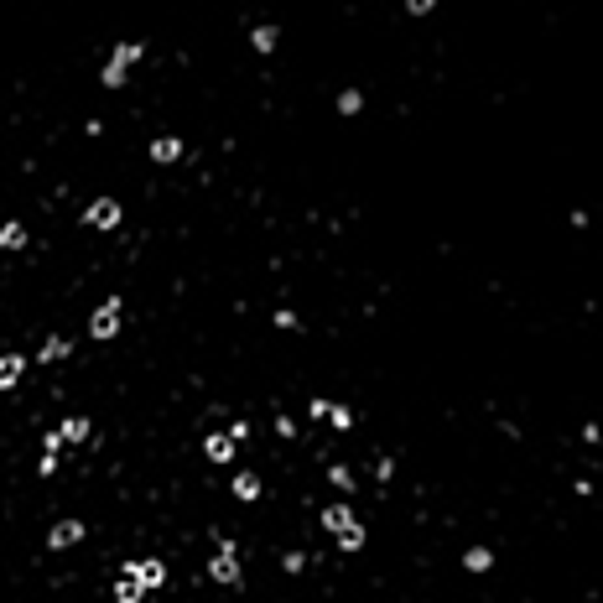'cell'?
Segmentation results:
<instances>
[{
  "mask_svg": "<svg viewBox=\"0 0 603 603\" xmlns=\"http://www.w3.org/2000/svg\"><path fill=\"white\" fill-rule=\"evenodd\" d=\"M328 421H333V426H354V411H348V406H333V400H328Z\"/></svg>",
  "mask_w": 603,
  "mask_h": 603,
  "instance_id": "obj_19",
  "label": "cell"
},
{
  "mask_svg": "<svg viewBox=\"0 0 603 603\" xmlns=\"http://www.w3.org/2000/svg\"><path fill=\"white\" fill-rule=\"evenodd\" d=\"M115 598H120V603H141V588H136V583H130V578H125V583H120V588H115Z\"/></svg>",
  "mask_w": 603,
  "mask_h": 603,
  "instance_id": "obj_20",
  "label": "cell"
},
{
  "mask_svg": "<svg viewBox=\"0 0 603 603\" xmlns=\"http://www.w3.org/2000/svg\"><path fill=\"white\" fill-rule=\"evenodd\" d=\"M328 484L348 494V489H354V474H348V468H343V463H333V468H328Z\"/></svg>",
  "mask_w": 603,
  "mask_h": 603,
  "instance_id": "obj_15",
  "label": "cell"
},
{
  "mask_svg": "<svg viewBox=\"0 0 603 603\" xmlns=\"http://www.w3.org/2000/svg\"><path fill=\"white\" fill-rule=\"evenodd\" d=\"M68 354H73V343H68V338H47L37 359H42V364H52V359H68Z\"/></svg>",
  "mask_w": 603,
  "mask_h": 603,
  "instance_id": "obj_13",
  "label": "cell"
},
{
  "mask_svg": "<svg viewBox=\"0 0 603 603\" xmlns=\"http://www.w3.org/2000/svg\"><path fill=\"white\" fill-rule=\"evenodd\" d=\"M234 500H245V504L260 500V478H255V474H239V478H234Z\"/></svg>",
  "mask_w": 603,
  "mask_h": 603,
  "instance_id": "obj_12",
  "label": "cell"
},
{
  "mask_svg": "<svg viewBox=\"0 0 603 603\" xmlns=\"http://www.w3.org/2000/svg\"><path fill=\"white\" fill-rule=\"evenodd\" d=\"M276 328L291 333V328H302V323H297V312H291V307H281V312H276Z\"/></svg>",
  "mask_w": 603,
  "mask_h": 603,
  "instance_id": "obj_21",
  "label": "cell"
},
{
  "mask_svg": "<svg viewBox=\"0 0 603 603\" xmlns=\"http://www.w3.org/2000/svg\"><path fill=\"white\" fill-rule=\"evenodd\" d=\"M333 110H338L343 120L364 115V94H359V89H338V99H333Z\"/></svg>",
  "mask_w": 603,
  "mask_h": 603,
  "instance_id": "obj_8",
  "label": "cell"
},
{
  "mask_svg": "<svg viewBox=\"0 0 603 603\" xmlns=\"http://www.w3.org/2000/svg\"><path fill=\"white\" fill-rule=\"evenodd\" d=\"M182 156H187L182 136H156V141H151V162H156V167H177Z\"/></svg>",
  "mask_w": 603,
  "mask_h": 603,
  "instance_id": "obj_4",
  "label": "cell"
},
{
  "mask_svg": "<svg viewBox=\"0 0 603 603\" xmlns=\"http://www.w3.org/2000/svg\"><path fill=\"white\" fill-rule=\"evenodd\" d=\"M250 47H255L260 58H265V52H276V47H281V26H276V21H260V26H250Z\"/></svg>",
  "mask_w": 603,
  "mask_h": 603,
  "instance_id": "obj_5",
  "label": "cell"
},
{
  "mask_svg": "<svg viewBox=\"0 0 603 603\" xmlns=\"http://www.w3.org/2000/svg\"><path fill=\"white\" fill-rule=\"evenodd\" d=\"M120 307H125V302H120V297H110V302H104L99 307V312H94L89 317V338H115V333H120Z\"/></svg>",
  "mask_w": 603,
  "mask_h": 603,
  "instance_id": "obj_2",
  "label": "cell"
},
{
  "mask_svg": "<svg viewBox=\"0 0 603 603\" xmlns=\"http://www.w3.org/2000/svg\"><path fill=\"white\" fill-rule=\"evenodd\" d=\"M391 474H395V463H391V458L374 463V478H380V484H391Z\"/></svg>",
  "mask_w": 603,
  "mask_h": 603,
  "instance_id": "obj_22",
  "label": "cell"
},
{
  "mask_svg": "<svg viewBox=\"0 0 603 603\" xmlns=\"http://www.w3.org/2000/svg\"><path fill=\"white\" fill-rule=\"evenodd\" d=\"M47 541H52V552H63V546H78V541H84V526H78V520H58V526L47 531Z\"/></svg>",
  "mask_w": 603,
  "mask_h": 603,
  "instance_id": "obj_6",
  "label": "cell"
},
{
  "mask_svg": "<svg viewBox=\"0 0 603 603\" xmlns=\"http://www.w3.org/2000/svg\"><path fill=\"white\" fill-rule=\"evenodd\" d=\"M400 6H406V16H432V11H437V0H400Z\"/></svg>",
  "mask_w": 603,
  "mask_h": 603,
  "instance_id": "obj_18",
  "label": "cell"
},
{
  "mask_svg": "<svg viewBox=\"0 0 603 603\" xmlns=\"http://www.w3.org/2000/svg\"><path fill=\"white\" fill-rule=\"evenodd\" d=\"M323 526L338 535V531H348V526H359V520L348 515V504H328V510H323Z\"/></svg>",
  "mask_w": 603,
  "mask_h": 603,
  "instance_id": "obj_11",
  "label": "cell"
},
{
  "mask_svg": "<svg viewBox=\"0 0 603 603\" xmlns=\"http://www.w3.org/2000/svg\"><path fill=\"white\" fill-rule=\"evenodd\" d=\"M21 245H26V224L6 219V224H0V250H21Z\"/></svg>",
  "mask_w": 603,
  "mask_h": 603,
  "instance_id": "obj_10",
  "label": "cell"
},
{
  "mask_svg": "<svg viewBox=\"0 0 603 603\" xmlns=\"http://www.w3.org/2000/svg\"><path fill=\"white\" fill-rule=\"evenodd\" d=\"M141 42H130V37H120V42H115V58H110V68H120V73H130V68H136V63H141Z\"/></svg>",
  "mask_w": 603,
  "mask_h": 603,
  "instance_id": "obj_7",
  "label": "cell"
},
{
  "mask_svg": "<svg viewBox=\"0 0 603 603\" xmlns=\"http://www.w3.org/2000/svg\"><path fill=\"white\" fill-rule=\"evenodd\" d=\"M120 219H125V203L120 198H94V203L84 208V229H120Z\"/></svg>",
  "mask_w": 603,
  "mask_h": 603,
  "instance_id": "obj_1",
  "label": "cell"
},
{
  "mask_svg": "<svg viewBox=\"0 0 603 603\" xmlns=\"http://www.w3.org/2000/svg\"><path fill=\"white\" fill-rule=\"evenodd\" d=\"M489 552H484V546H474V552H463V567H474V572H489Z\"/></svg>",
  "mask_w": 603,
  "mask_h": 603,
  "instance_id": "obj_17",
  "label": "cell"
},
{
  "mask_svg": "<svg viewBox=\"0 0 603 603\" xmlns=\"http://www.w3.org/2000/svg\"><path fill=\"white\" fill-rule=\"evenodd\" d=\"M58 437H68V442H84V437H89V421H84V417H68Z\"/></svg>",
  "mask_w": 603,
  "mask_h": 603,
  "instance_id": "obj_14",
  "label": "cell"
},
{
  "mask_svg": "<svg viewBox=\"0 0 603 603\" xmlns=\"http://www.w3.org/2000/svg\"><path fill=\"white\" fill-rule=\"evenodd\" d=\"M125 572H130V583H136L141 593H146V588H162V583H167V567H162L156 557H141V561H130Z\"/></svg>",
  "mask_w": 603,
  "mask_h": 603,
  "instance_id": "obj_3",
  "label": "cell"
},
{
  "mask_svg": "<svg viewBox=\"0 0 603 603\" xmlns=\"http://www.w3.org/2000/svg\"><path fill=\"white\" fill-rule=\"evenodd\" d=\"M203 452L213 463H229L234 458V437H219V432H208V442H203Z\"/></svg>",
  "mask_w": 603,
  "mask_h": 603,
  "instance_id": "obj_9",
  "label": "cell"
},
{
  "mask_svg": "<svg viewBox=\"0 0 603 603\" xmlns=\"http://www.w3.org/2000/svg\"><path fill=\"white\" fill-rule=\"evenodd\" d=\"M338 546H343V552H359V546H364V526H348V531H338Z\"/></svg>",
  "mask_w": 603,
  "mask_h": 603,
  "instance_id": "obj_16",
  "label": "cell"
}]
</instances>
